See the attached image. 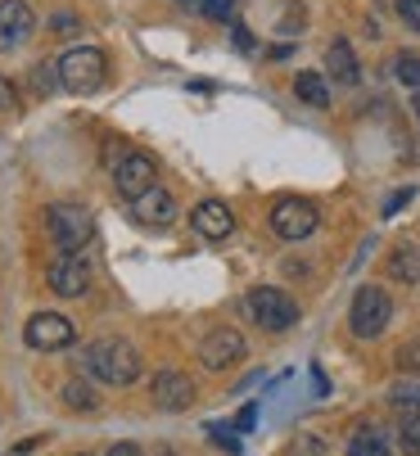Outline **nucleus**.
<instances>
[{"label":"nucleus","instance_id":"nucleus-1","mask_svg":"<svg viewBox=\"0 0 420 456\" xmlns=\"http://www.w3.org/2000/svg\"><path fill=\"white\" fill-rule=\"evenodd\" d=\"M78 366L95 379V384H136L140 375V353L127 339H95L82 348Z\"/></svg>","mask_w":420,"mask_h":456},{"label":"nucleus","instance_id":"nucleus-2","mask_svg":"<svg viewBox=\"0 0 420 456\" xmlns=\"http://www.w3.org/2000/svg\"><path fill=\"white\" fill-rule=\"evenodd\" d=\"M54 82L68 95H91L104 86V54L95 45H78V50H63L54 59Z\"/></svg>","mask_w":420,"mask_h":456},{"label":"nucleus","instance_id":"nucleus-3","mask_svg":"<svg viewBox=\"0 0 420 456\" xmlns=\"http://www.w3.org/2000/svg\"><path fill=\"white\" fill-rule=\"evenodd\" d=\"M45 235L59 253H82L95 240V217L82 204H50L45 208Z\"/></svg>","mask_w":420,"mask_h":456},{"label":"nucleus","instance_id":"nucleus-4","mask_svg":"<svg viewBox=\"0 0 420 456\" xmlns=\"http://www.w3.org/2000/svg\"><path fill=\"white\" fill-rule=\"evenodd\" d=\"M244 312L253 325H262L267 335H285L290 325L299 321V303L285 294V289H276V285H258L249 298H244Z\"/></svg>","mask_w":420,"mask_h":456},{"label":"nucleus","instance_id":"nucleus-5","mask_svg":"<svg viewBox=\"0 0 420 456\" xmlns=\"http://www.w3.org/2000/svg\"><path fill=\"white\" fill-rule=\"evenodd\" d=\"M393 321V298L380 285H362L353 294V307H348V330L358 339H380Z\"/></svg>","mask_w":420,"mask_h":456},{"label":"nucleus","instance_id":"nucleus-6","mask_svg":"<svg viewBox=\"0 0 420 456\" xmlns=\"http://www.w3.org/2000/svg\"><path fill=\"white\" fill-rule=\"evenodd\" d=\"M267 222H271V231H276L280 240H285V244H299V240H308V235L317 231L321 213H317V204H312V200L285 194V200H276V204H271Z\"/></svg>","mask_w":420,"mask_h":456},{"label":"nucleus","instance_id":"nucleus-7","mask_svg":"<svg viewBox=\"0 0 420 456\" xmlns=\"http://www.w3.org/2000/svg\"><path fill=\"white\" fill-rule=\"evenodd\" d=\"M78 339V325L59 316V312H37L28 325H23V344L32 353H59V348H73Z\"/></svg>","mask_w":420,"mask_h":456},{"label":"nucleus","instance_id":"nucleus-8","mask_svg":"<svg viewBox=\"0 0 420 456\" xmlns=\"http://www.w3.org/2000/svg\"><path fill=\"white\" fill-rule=\"evenodd\" d=\"M113 185H118V194H122V200H140V194H145V190H154L159 185V163L150 159V154H122L118 163H113Z\"/></svg>","mask_w":420,"mask_h":456},{"label":"nucleus","instance_id":"nucleus-9","mask_svg":"<svg viewBox=\"0 0 420 456\" xmlns=\"http://www.w3.org/2000/svg\"><path fill=\"white\" fill-rule=\"evenodd\" d=\"M45 285L59 298H82L91 289V263H86V253H59L54 263L45 267Z\"/></svg>","mask_w":420,"mask_h":456},{"label":"nucleus","instance_id":"nucleus-10","mask_svg":"<svg viewBox=\"0 0 420 456\" xmlns=\"http://www.w3.org/2000/svg\"><path fill=\"white\" fill-rule=\"evenodd\" d=\"M150 394H154L159 411H185L194 403V379L185 370H159L154 384H150Z\"/></svg>","mask_w":420,"mask_h":456},{"label":"nucleus","instance_id":"nucleus-11","mask_svg":"<svg viewBox=\"0 0 420 456\" xmlns=\"http://www.w3.org/2000/svg\"><path fill=\"white\" fill-rule=\"evenodd\" d=\"M240 357H244V335H240V330H226V325L199 344V362H203L208 370H231Z\"/></svg>","mask_w":420,"mask_h":456},{"label":"nucleus","instance_id":"nucleus-12","mask_svg":"<svg viewBox=\"0 0 420 456\" xmlns=\"http://www.w3.org/2000/svg\"><path fill=\"white\" fill-rule=\"evenodd\" d=\"M37 19H32V5L28 0H0V50H14L32 37Z\"/></svg>","mask_w":420,"mask_h":456},{"label":"nucleus","instance_id":"nucleus-13","mask_svg":"<svg viewBox=\"0 0 420 456\" xmlns=\"http://www.w3.org/2000/svg\"><path fill=\"white\" fill-rule=\"evenodd\" d=\"M190 226H194L203 240H226V235L235 231V213H231L222 200H203V204H194Z\"/></svg>","mask_w":420,"mask_h":456},{"label":"nucleus","instance_id":"nucleus-14","mask_svg":"<svg viewBox=\"0 0 420 456\" xmlns=\"http://www.w3.org/2000/svg\"><path fill=\"white\" fill-rule=\"evenodd\" d=\"M131 217L140 222V226H168V222H177V200L168 190H145L140 200L131 204Z\"/></svg>","mask_w":420,"mask_h":456},{"label":"nucleus","instance_id":"nucleus-15","mask_svg":"<svg viewBox=\"0 0 420 456\" xmlns=\"http://www.w3.org/2000/svg\"><path fill=\"white\" fill-rule=\"evenodd\" d=\"M325 69H330V77H334L339 86H358V77H362L358 54H353V45H348L343 37L330 41V50H325Z\"/></svg>","mask_w":420,"mask_h":456},{"label":"nucleus","instance_id":"nucleus-16","mask_svg":"<svg viewBox=\"0 0 420 456\" xmlns=\"http://www.w3.org/2000/svg\"><path fill=\"white\" fill-rule=\"evenodd\" d=\"M389 276L402 285H420V244H402L389 253Z\"/></svg>","mask_w":420,"mask_h":456},{"label":"nucleus","instance_id":"nucleus-17","mask_svg":"<svg viewBox=\"0 0 420 456\" xmlns=\"http://www.w3.org/2000/svg\"><path fill=\"white\" fill-rule=\"evenodd\" d=\"M294 95H299L303 104H312V109H325V104H330V86H325L321 73H299V77H294Z\"/></svg>","mask_w":420,"mask_h":456},{"label":"nucleus","instance_id":"nucleus-18","mask_svg":"<svg viewBox=\"0 0 420 456\" xmlns=\"http://www.w3.org/2000/svg\"><path fill=\"white\" fill-rule=\"evenodd\" d=\"M348 456H389V438L366 425V429L353 434V443H348Z\"/></svg>","mask_w":420,"mask_h":456},{"label":"nucleus","instance_id":"nucleus-19","mask_svg":"<svg viewBox=\"0 0 420 456\" xmlns=\"http://www.w3.org/2000/svg\"><path fill=\"white\" fill-rule=\"evenodd\" d=\"M63 407H73V411H95L100 398H95V388L86 379H68L63 384Z\"/></svg>","mask_w":420,"mask_h":456},{"label":"nucleus","instance_id":"nucleus-20","mask_svg":"<svg viewBox=\"0 0 420 456\" xmlns=\"http://www.w3.org/2000/svg\"><path fill=\"white\" fill-rule=\"evenodd\" d=\"M393 77H398L402 86H416V91H420V54L402 50V54L393 59Z\"/></svg>","mask_w":420,"mask_h":456},{"label":"nucleus","instance_id":"nucleus-21","mask_svg":"<svg viewBox=\"0 0 420 456\" xmlns=\"http://www.w3.org/2000/svg\"><path fill=\"white\" fill-rule=\"evenodd\" d=\"M389 403L398 411H420V384H398L393 394H389Z\"/></svg>","mask_w":420,"mask_h":456},{"label":"nucleus","instance_id":"nucleus-22","mask_svg":"<svg viewBox=\"0 0 420 456\" xmlns=\"http://www.w3.org/2000/svg\"><path fill=\"white\" fill-rule=\"evenodd\" d=\"M398 443H402V452H407V456H420V416H407V420H402Z\"/></svg>","mask_w":420,"mask_h":456},{"label":"nucleus","instance_id":"nucleus-23","mask_svg":"<svg viewBox=\"0 0 420 456\" xmlns=\"http://www.w3.org/2000/svg\"><path fill=\"white\" fill-rule=\"evenodd\" d=\"M398 370L402 375H420V344H402L398 348Z\"/></svg>","mask_w":420,"mask_h":456},{"label":"nucleus","instance_id":"nucleus-24","mask_svg":"<svg viewBox=\"0 0 420 456\" xmlns=\"http://www.w3.org/2000/svg\"><path fill=\"white\" fill-rule=\"evenodd\" d=\"M203 14L226 23V19H235V0H203Z\"/></svg>","mask_w":420,"mask_h":456},{"label":"nucleus","instance_id":"nucleus-25","mask_svg":"<svg viewBox=\"0 0 420 456\" xmlns=\"http://www.w3.org/2000/svg\"><path fill=\"white\" fill-rule=\"evenodd\" d=\"M398 19H402L411 32H420V0H398Z\"/></svg>","mask_w":420,"mask_h":456},{"label":"nucleus","instance_id":"nucleus-26","mask_svg":"<svg viewBox=\"0 0 420 456\" xmlns=\"http://www.w3.org/2000/svg\"><path fill=\"white\" fill-rule=\"evenodd\" d=\"M208 434H213V443H218V447H226V452H240V438L231 434V425H208Z\"/></svg>","mask_w":420,"mask_h":456},{"label":"nucleus","instance_id":"nucleus-27","mask_svg":"<svg viewBox=\"0 0 420 456\" xmlns=\"http://www.w3.org/2000/svg\"><path fill=\"white\" fill-rule=\"evenodd\" d=\"M411 204V185L407 190H398V194H389V200H384V217H393L398 208H407Z\"/></svg>","mask_w":420,"mask_h":456},{"label":"nucleus","instance_id":"nucleus-28","mask_svg":"<svg viewBox=\"0 0 420 456\" xmlns=\"http://www.w3.org/2000/svg\"><path fill=\"white\" fill-rule=\"evenodd\" d=\"M37 91H41V95L54 91V63H41V69H37Z\"/></svg>","mask_w":420,"mask_h":456},{"label":"nucleus","instance_id":"nucleus-29","mask_svg":"<svg viewBox=\"0 0 420 456\" xmlns=\"http://www.w3.org/2000/svg\"><path fill=\"white\" fill-rule=\"evenodd\" d=\"M19 104V91L10 86V77H0V113H10Z\"/></svg>","mask_w":420,"mask_h":456},{"label":"nucleus","instance_id":"nucleus-30","mask_svg":"<svg viewBox=\"0 0 420 456\" xmlns=\"http://www.w3.org/2000/svg\"><path fill=\"white\" fill-rule=\"evenodd\" d=\"M54 32H63V37H73L82 23H78V14H54V23H50Z\"/></svg>","mask_w":420,"mask_h":456},{"label":"nucleus","instance_id":"nucleus-31","mask_svg":"<svg viewBox=\"0 0 420 456\" xmlns=\"http://www.w3.org/2000/svg\"><path fill=\"white\" fill-rule=\"evenodd\" d=\"M253 420H258V407L249 403V407H244V411L235 416V425H231V429H240V434H249V429H253Z\"/></svg>","mask_w":420,"mask_h":456},{"label":"nucleus","instance_id":"nucleus-32","mask_svg":"<svg viewBox=\"0 0 420 456\" xmlns=\"http://www.w3.org/2000/svg\"><path fill=\"white\" fill-rule=\"evenodd\" d=\"M294 456H325V447H321L317 438H303V443L294 447Z\"/></svg>","mask_w":420,"mask_h":456},{"label":"nucleus","instance_id":"nucleus-33","mask_svg":"<svg viewBox=\"0 0 420 456\" xmlns=\"http://www.w3.org/2000/svg\"><path fill=\"white\" fill-rule=\"evenodd\" d=\"M104 456H145V452H140L136 443H113V447H109Z\"/></svg>","mask_w":420,"mask_h":456},{"label":"nucleus","instance_id":"nucleus-34","mask_svg":"<svg viewBox=\"0 0 420 456\" xmlns=\"http://www.w3.org/2000/svg\"><path fill=\"white\" fill-rule=\"evenodd\" d=\"M231 32H235V50H253V37L244 28H231Z\"/></svg>","mask_w":420,"mask_h":456},{"label":"nucleus","instance_id":"nucleus-35","mask_svg":"<svg viewBox=\"0 0 420 456\" xmlns=\"http://www.w3.org/2000/svg\"><path fill=\"white\" fill-rule=\"evenodd\" d=\"M411 109H416V122H420V91H416V100H411Z\"/></svg>","mask_w":420,"mask_h":456},{"label":"nucleus","instance_id":"nucleus-36","mask_svg":"<svg viewBox=\"0 0 420 456\" xmlns=\"http://www.w3.org/2000/svg\"><path fill=\"white\" fill-rule=\"evenodd\" d=\"M159 456H177V452H159Z\"/></svg>","mask_w":420,"mask_h":456},{"label":"nucleus","instance_id":"nucleus-37","mask_svg":"<svg viewBox=\"0 0 420 456\" xmlns=\"http://www.w3.org/2000/svg\"><path fill=\"white\" fill-rule=\"evenodd\" d=\"M78 456H86V452H78Z\"/></svg>","mask_w":420,"mask_h":456}]
</instances>
